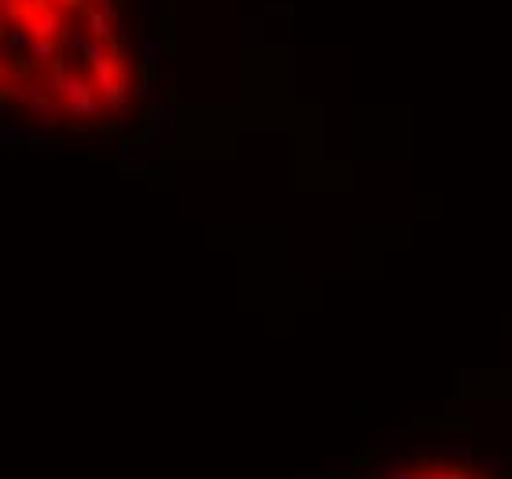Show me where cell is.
<instances>
[{"mask_svg": "<svg viewBox=\"0 0 512 479\" xmlns=\"http://www.w3.org/2000/svg\"><path fill=\"white\" fill-rule=\"evenodd\" d=\"M4 96L41 126L111 129L129 115L122 0H4Z\"/></svg>", "mask_w": 512, "mask_h": 479, "instance_id": "cell-1", "label": "cell"}, {"mask_svg": "<svg viewBox=\"0 0 512 479\" xmlns=\"http://www.w3.org/2000/svg\"><path fill=\"white\" fill-rule=\"evenodd\" d=\"M369 479H494L483 468L450 457H395L380 465Z\"/></svg>", "mask_w": 512, "mask_h": 479, "instance_id": "cell-2", "label": "cell"}]
</instances>
